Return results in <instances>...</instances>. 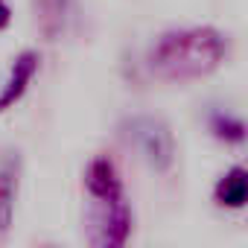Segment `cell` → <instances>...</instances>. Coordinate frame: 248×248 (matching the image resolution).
<instances>
[{
  "mask_svg": "<svg viewBox=\"0 0 248 248\" xmlns=\"http://www.w3.org/2000/svg\"><path fill=\"white\" fill-rule=\"evenodd\" d=\"M85 187H88L91 199H117V196H123L120 172H117V167L105 155H99V158H93L88 164V170H85Z\"/></svg>",
  "mask_w": 248,
  "mask_h": 248,
  "instance_id": "8992f818",
  "label": "cell"
},
{
  "mask_svg": "<svg viewBox=\"0 0 248 248\" xmlns=\"http://www.w3.org/2000/svg\"><path fill=\"white\" fill-rule=\"evenodd\" d=\"M21 172L24 161L18 149H6L0 155V236H6L15 222V204L21 190Z\"/></svg>",
  "mask_w": 248,
  "mask_h": 248,
  "instance_id": "277c9868",
  "label": "cell"
},
{
  "mask_svg": "<svg viewBox=\"0 0 248 248\" xmlns=\"http://www.w3.org/2000/svg\"><path fill=\"white\" fill-rule=\"evenodd\" d=\"M213 202L228 210L248 204V167H231L213 187Z\"/></svg>",
  "mask_w": 248,
  "mask_h": 248,
  "instance_id": "52a82bcc",
  "label": "cell"
},
{
  "mask_svg": "<svg viewBox=\"0 0 248 248\" xmlns=\"http://www.w3.org/2000/svg\"><path fill=\"white\" fill-rule=\"evenodd\" d=\"M6 24H9V6H6V0H0V30Z\"/></svg>",
  "mask_w": 248,
  "mask_h": 248,
  "instance_id": "30bf717a",
  "label": "cell"
},
{
  "mask_svg": "<svg viewBox=\"0 0 248 248\" xmlns=\"http://www.w3.org/2000/svg\"><path fill=\"white\" fill-rule=\"evenodd\" d=\"M228 56V41L216 27H181L161 32L146 50V70L161 82H190L213 73Z\"/></svg>",
  "mask_w": 248,
  "mask_h": 248,
  "instance_id": "6da1fadb",
  "label": "cell"
},
{
  "mask_svg": "<svg viewBox=\"0 0 248 248\" xmlns=\"http://www.w3.org/2000/svg\"><path fill=\"white\" fill-rule=\"evenodd\" d=\"M32 6L41 35L47 41H59L70 18V0H32Z\"/></svg>",
  "mask_w": 248,
  "mask_h": 248,
  "instance_id": "ba28073f",
  "label": "cell"
},
{
  "mask_svg": "<svg viewBox=\"0 0 248 248\" xmlns=\"http://www.w3.org/2000/svg\"><path fill=\"white\" fill-rule=\"evenodd\" d=\"M207 129L213 132L216 140H225V143H245L248 140V126L231 111H210L207 114Z\"/></svg>",
  "mask_w": 248,
  "mask_h": 248,
  "instance_id": "9c48e42d",
  "label": "cell"
},
{
  "mask_svg": "<svg viewBox=\"0 0 248 248\" xmlns=\"http://www.w3.org/2000/svg\"><path fill=\"white\" fill-rule=\"evenodd\" d=\"M120 138L126 140L138 158L158 175H167L175 164V138L172 129L155 114H129L120 123Z\"/></svg>",
  "mask_w": 248,
  "mask_h": 248,
  "instance_id": "7a4b0ae2",
  "label": "cell"
},
{
  "mask_svg": "<svg viewBox=\"0 0 248 248\" xmlns=\"http://www.w3.org/2000/svg\"><path fill=\"white\" fill-rule=\"evenodd\" d=\"M132 207L126 202V196L117 199H93V210H91V242L99 248H120L132 236Z\"/></svg>",
  "mask_w": 248,
  "mask_h": 248,
  "instance_id": "3957f363",
  "label": "cell"
},
{
  "mask_svg": "<svg viewBox=\"0 0 248 248\" xmlns=\"http://www.w3.org/2000/svg\"><path fill=\"white\" fill-rule=\"evenodd\" d=\"M38 64H41V56H38L35 50H24V53L15 59L6 85L0 88V114L9 111V108H15V105L24 99V93H27L32 76L38 73Z\"/></svg>",
  "mask_w": 248,
  "mask_h": 248,
  "instance_id": "5b68a950",
  "label": "cell"
}]
</instances>
